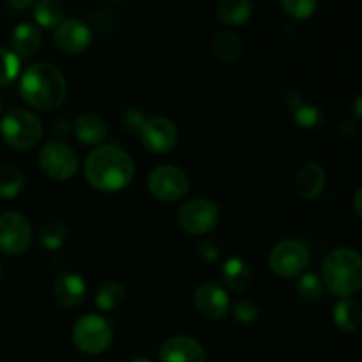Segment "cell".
Masks as SVG:
<instances>
[{
	"instance_id": "d4e9b609",
	"label": "cell",
	"mask_w": 362,
	"mask_h": 362,
	"mask_svg": "<svg viewBox=\"0 0 362 362\" xmlns=\"http://www.w3.org/2000/svg\"><path fill=\"white\" fill-rule=\"evenodd\" d=\"M34 20L42 28H57L64 21V7L59 0H39L34 7Z\"/></svg>"
},
{
	"instance_id": "cb8c5ba5",
	"label": "cell",
	"mask_w": 362,
	"mask_h": 362,
	"mask_svg": "<svg viewBox=\"0 0 362 362\" xmlns=\"http://www.w3.org/2000/svg\"><path fill=\"white\" fill-rule=\"evenodd\" d=\"M25 173L18 166H0V198L13 200L23 191Z\"/></svg>"
},
{
	"instance_id": "4fadbf2b",
	"label": "cell",
	"mask_w": 362,
	"mask_h": 362,
	"mask_svg": "<svg viewBox=\"0 0 362 362\" xmlns=\"http://www.w3.org/2000/svg\"><path fill=\"white\" fill-rule=\"evenodd\" d=\"M207 354L191 336H173L163 343L159 350V361L161 362H205Z\"/></svg>"
},
{
	"instance_id": "ffe728a7",
	"label": "cell",
	"mask_w": 362,
	"mask_h": 362,
	"mask_svg": "<svg viewBox=\"0 0 362 362\" xmlns=\"http://www.w3.org/2000/svg\"><path fill=\"white\" fill-rule=\"evenodd\" d=\"M332 320L336 327L343 332H356L362 324L361 304L352 297H345L336 303L332 310Z\"/></svg>"
},
{
	"instance_id": "3957f363",
	"label": "cell",
	"mask_w": 362,
	"mask_h": 362,
	"mask_svg": "<svg viewBox=\"0 0 362 362\" xmlns=\"http://www.w3.org/2000/svg\"><path fill=\"white\" fill-rule=\"evenodd\" d=\"M322 281L339 299L356 296L362 286V258L352 247H338L325 257Z\"/></svg>"
},
{
	"instance_id": "7c38bea8",
	"label": "cell",
	"mask_w": 362,
	"mask_h": 362,
	"mask_svg": "<svg viewBox=\"0 0 362 362\" xmlns=\"http://www.w3.org/2000/svg\"><path fill=\"white\" fill-rule=\"evenodd\" d=\"M194 310L207 320H221L230 311V297L223 286L204 283L193 296Z\"/></svg>"
},
{
	"instance_id": "52a82bcc",
	"label": "cell",
	"mask_w": 362,
	"mask_h": 362,
	"mask_svg": "<svg viewBox=\"0 0 362 362\" xmlns=\"http://www.w3.org/2000/svg\"><path fill=\"white\" fill-rule=\"evenodd\" d=\"M147 187L152 197L165 204L182 200L189 191V179L179 166L159 165L148 173Z\"/></svg>"
},
{
	"instance_id": "603a6c76",
	"label": "cell",
	"mask_w": 362,
	"mask_h": 362,
	"mask_svg": "<svg viewBox=\"0 0 362 362\" xmlns=\"http://www.w3.org/2000/svg\"><path fill=\"white\" fill-rule=\"evenodd\" d=\"M126 303V288L117 279H108L95 292V306L101 311H117Z\"/></svg>"
},
{
	"instance_id": "d590c367",
	"label": "cell",
	"mask_w": 362,
	"mask_h": 362,
	"mask_svg": "<svg viewBox=\"0 0 362 362\" xmlns=\"http://www.w3.org/2000/svg\"><path fill=\"white\" fill-rule=\"evenodd\" d=\"M361 198H362V189H357V193H356V212H357V216H362V212H361Z\"/></svg>"
},
{
	"instance_id": "d6986e66",
	"label": "cell",
	"mask_w": 362,
	"mask_h": 362,
	"mask_svg": "<svg viewBox=\"0 0 362 362\" xmlns=\"http://www.w3.org/2000/svg\"><path fill=\"white\" fill-rule=\"evenodd\" d=\"M11 45H13V53L18 59H27L32 57L41 46V32L35 25L32 23H20L13 30V37H11Z\"/></svg>"
},
{
	"instance_id": "44dd1931",
	"label": "cell",
	"mask_w": 362,
	"mask_h": 362,
	"mask_svg": "<svg viewBox=\"0 0 362 362\" xmlns=\"http://www.w3.org/2000/svg\"><path fill=\"white\" fill-rule=\"evenodd\" d=\"M253 14L251 0H219L218 18L228 27H240Z\"/></svg>"
},
{
	"instance_id": "30bf717a",
	"label": "cell",
	"mask_w": 362,
	"mask_h": 362,
	"mask_svg": "<svg viewBox=\"0 0 362 362\" xmlns=\"http://www.w3.org/2000/svg\"><path fill=\"white\" fill-rule=\"evenodd\" d=\"M34 239L30 221L20 212L0 216V251L9 257H20L28 251Z\"/></svg>"
},
{
	"instance_id": "6da1fadb",
	"label": "cell",
	"mask_w": 362,
	"mask_h": 362,
	"mask_svg": "<svg viewBox=\"0 0 362 362\" xmlns=\"http://www.w3.org/2000/svg\"><path fill=\"white\" fill-rule=\"evenodd\" d=\"M85 179L88 186L103 193H115L134 179V161L119 145H98L85 159Z\"/></svg>"
},
{
	"instance_id": "2e32d148",
	"label": "cell",
	"mask_w": 362,
	"mask_h": 362,
	"mask_svg": "<svg viewBox=\"0 0 362 362\" xmlns=\"http://www.w3.org/2000/svg\"><path fill=\"white\" fill-rule=\"evenodd\" d=\"M327 173L318 163H306L296 175V189L304 200H317L325 189Z\"/></svg>"
},
{
	"instance_id": "e575fe53",
	"label": "cell",
	"mask_w": 362,
	"mask_h": 362,
	"mask_svg": "<svg viewBox=\"0 0 362 362\" xmlns=\"http://www.w3.org/2000/svg\"><path fill=\"white\" fill-rule=\"evenodd\" d=\"M354 115H356L357 120L362 119V113H361V95H357L356 103H354Z\"/></svg>"
},
{
	"instance_id": "f35d334b",
	"label": "cell",
	"mask_w": 362,
	"mask_h": 362,
	"mask_svg": "<svg viewBox=\"0 0 362 362\" xmlns=\"http://www.w3.org/2000/svg\"><path fill=\"white\" fill-rule=\"evenodd\" d=\"M0 279H2V265H0Z\"/></svg>"
},
{
	"instance_id": "9a60e30c",
	"label": "cell",
	"mask_w": 362,
	"mask_h": 362,
	"mask_svg": "<svg viewBox=\"0 0 362 362\" xmlns=\"http://www.w3.org/2000/svg\"><path fill=\"white\" fill-rule=\"evenodd\" d=\"M52 292L57 303L62 308H78L87 296V285L80 274L67 272L55 279Z\"/></svg>"
},
{
	"instance_id": "83f0119b",
	"label": "cell",
	"mask_w": 362,
	"mask_h": 362,
	"mask_svg": "<svg viewBox=\"0 0 362 362\" xmlns=\"http://www.w3.org/2000/svg\"><path fill=\"white\" fill-rule=\"evenodd\" d=\"M18 73H20V59L9 49L0 48V88L13 83Z\"/></svg>"
},
{
	"instance_id": "8fae6325",
	"label": "cell",
	"mask_w": 362,
	"mask_h": 362,
	"mask_svg": "<svg viewBox=\"0 0 362 362\" xmlns=\"http://www.w3.org/2000/svg\"><path fill=\"white\" fill-rule=\"evenodd\" d=\"M140 140L148 152L156 156L168 154L179 141L177 126L166 117H151L145 119L140 127Z\"/></svg>"
},
{
	"instance_id": "277c9868",
	"label": "cell",
	"mask_w": 362,
	"mask_h": 362,
	"mask_svg": "<svg viewBox=\"0 0 362 362\" xmlns=\"http://www.w3.org/2000/svg\"><path fill=\"white\" fill-rule=\"evenodd\" d=\"M0 134L11 148L28 151L41 141L42 122L27 110H13L0 122Z\"/></svg>"
},
{
	"instance_id": "4316f807",
	"label": "cell",
	"mask_w": 362,
	"mask_h": 362,
	"mask_svg": "<svg viewBox=\"0 0 362 362\" xmlns=\"http://www.w3.org/2000/svg\"><path fill=\"white\" fill-rule=\"evenodd\" d=\"M292 115L293 120H296L300 127H308V129L317 127L318 124H322V120H324L322 110L318 108L317 105H313V103L300 101L299 105H296L292 108Z\"/></svg>"
},
{
	"instance_id": "9c48e42d",
	"label": "cell",
	"mask_w": 362,
	"mask_h": 362,
	"mask_svg": "<svg viewBox=\"0 0 362 362\" xmlns=\"http://www.w3.org/2000/svg\"><path fill=\"white\" fill-rule=\"evenodd\" d=\"M219 221V207L207 198H193L177 211V225L189 235H207Z\"/></svg>"
},
{
	"instance_id": "e0dca14e",
	"label": "cell",
	"mask_w": 362,
	"mask_h": 362,
	"mask_svg": "<svg viewBox=\"0 0 362 362\" xmlns=\"http://www.w3.org/2000/svg\"><path fill=\"white\" fill-rule=\"evenodd\" d=\"M221 281L226 288L233 290V292H244L250 288L251 279H253V271H251L250 264L239 257H232L223 264L221 271Z\"/></svg>"
},
{
	"instance_id": "8d00e7d4",
	"label": "cell",
	"mask_w": 362,
	"mask_h": 362,
	"mask_svg": "<svg viewBox=\"0 0 362 362\" xmlns=\"http://www.w3.org/2000/svg\"><path fill=\"white\" fill-rule=\"evenodd\" d=\"M129 362H152L151 359H145V357H138V359H133V361H129Z\"/></svg>"
},
{
	"instance_id": "484cf974",
	"label": "cell",
	"mask_w": 362,
	"mask_h": 362,
	"mask_svg": "<svg viewBox=\"0 0 362 362\" xmlns=\"http://www.w3.org/2000/svg\"><path fill=\"white\" fill-rule=\"evenodd\" d=\"M37 239L45 250H60L67 240V228L60 221L45 223V225L39 228Z\"/></svg>"
},
{
	"instance_id": "ac0fdd59",
	"label": "cell",
	"mask_w": 362,
	"mask_h": 362,
	"mask_svg": "<svg viewBox=\"0 0 362 362\" xmlns=\"http://www.w3.org/2000/svg\"><path fill=\"white\" fill-rule=\"evenodd\" d=\"M74 134L83 145H99L108 136V126L95 113H81L74 122Z\"/></svg>"
},
{
	"instance_id": "74e56055",
	"label": "cell",
	"mask_w": 362,
	"mask_h": 362,
	"mask_svg": "<svg viewBox=\"0 0 362 362\" xmlns=\"http://www.w3.org/2000/svg\"><path fill=\"white\" fill-rule=\"evenodd\" d=\"M2 108H4V105H2V99H0V112H2Z\"/></svg>"
},
{
	"instance_id": "836d02e7",
	"label": "cell",
	"mask_w": 362,
	"mask_h": 362,
	"mask_svg": "<svg viewBox=\"0 0 362 362\" xmlns=\"http://www.w3.org/2000/svg\"><path fill=\"white\" fill-rule=\"evenodd\" d=\"M7 2L13 7H16V9H27V7H30L35 0H7Z\"/></svg>"
},
{
	"instance_id": "ba28073f",
	"label": "cell",
	"mask_w": 362,
	"mask_h": 362,
	"mask_svg": "<svg viewBox=\"0 0 362 362\" xmlns=\"http://www.w3.org/2000/svg\"><path fill=\"white\" fill-rule=\"evenodd\" d=\"M310 262L306 244L299 239H283L276 244L269 255V267L278 278L290 279L303 274Z\"/></svg>"
},
{
	"instance_id": "1f68e13d",
	"label": "cell",
	"mask_w": 362,
	"mask_h": 362,
	"mask_svg": "<svg viewBox=\"0 0 362 362\" xmlns=\"http://www.w3.org/2000/svg\"><path fill=\"white\" fill-rule=\"evenodd\" d=\"M144 122H145V117L140 110H127V112H124L122 119H120L122 129L129 134L138 133Z\"/></svg>"
},
{
	"instance_id": "5bb4252c",
	"label": "cell",
	"mask_w": 362,
	"mask_h": 362,
	"mask_svg": "<svg viewBox=\"0 0 362 362\" xmlns=\"http://www.w3.org/2000/svg\"><path fill=\"white\" fill-rule=\"evenodd\" d=\"M92 42V32L85 23L78 20H64L55 28V45L64 53L76 55L85 52Z\"/></svg>"
},
{
	"instance_id": "8992f818",
	"label": "cell",
	"mask_w": 362,
	"mask_h": 362,
	"mask_svg": "<svg viewBox=\"0 0 362 362\" xmlns=\"http://www.w3.org/2000/svg\"><path fill=\"white\" fill-rule=\"evenodd\" d=\"M37 161L42 173L59 182L73 179L80 166L76 152L69 145L59 140L46 141L39 151Z\"/></svg>"
},
{
	"instance_id": "d6a6232c",
	"label": "cell",
	"mask_w": 362,
	"mask_h": 362,
	"mask_svg": "<svg viewBox=\"0 0 362 362\" xmlns=\"http://www.w3.org/2000/svg\"><path fill=\"white\" fill-rule=\"evenodd\" d=\"M198 255H200L205 262H214L218 260L219 251L212 243H202L200 247H198Z\"/></svg>"
},
{
	"instance_id": "5b68a950",
	"label": "cell",
	"mask_w": 362,
	"mask_h": 362,
	"mask_svg": "<svg viewBox=\"0 0 362 362\" xmlns=\"http://www.w3.org/2000/svg\"><path fill=\"white\" fill-rule=\"evenodd\" d=\"M112 325L101 315H83L73 327V341L80 352L99 356L112 345Z\"/></svg>"
},
{
	"instance_id": "7402d4cb",
	"label": "cell",
	"mask_w": 362,
	"mask_h": 362,
	"mask_svg": "<svg viewBox=\"0 0 362 362\" xmlns=\"http://www.w3.org/2000/svg\"><path fill=\"white\" fill-rule=\"evenodd\" d=\"M211 46L216 59L225 64L237 62L240 59V55H243V42H240L239 35L230 30L218 32L214 35V39H212Z\"/></svg>"
},
{
	"instance_id": "4dcf8cb0",
	"label": "cell",
	"mask_w": 362,
	"mask_h": 362,
	"mask_svg": "<svg viewBox=\"0 0 362 362\" xmlns=\"http://www.w3.org/2000/svg\"><path fill=\"white\" fill-rule=\"evenodd\" d=\"M233 318L237 322H240L243 325H251L260 318V308L255 300L251 299H243L239 303H235L233 306Z\"/></svg>"
},
{
	"instance_id": "7a4b0ae2",
	"label": "cell",
	"mask_w": 362,
	"mask_h": 362,
	"mask_svg": "<svg viewBox=\"0 0 362 362\" xmlns=\"http://www.w3.org/2000/svg\"><path fill=\"white\" fill-rule=\"evenodd\" d=\"M20 94L25 103L34 110L52 112L59 108L66 99V78L53 64H32L20 78Z\"/></svg>"
},
{
	"instance_id": "f546056e",
	"label": "cell",
	"mask_w": 362,
	"mask_h": 362,
	"mask_svg": "<svg viewBox=\"0 0 362 362\" xmlns=\"http://www.w3.org/2000/svg\"><path fill=\"white\" fill-rule=\"evenodd\" d=\"M318 0H281V7L293 20H308L315 14Z\"/></svg>"
},
{
	"instance_id": "f1b7e54d",
	"label": "cell",
	"mask_w": 362,
	"mask_h": 362,
	"mask_svg": "<svg viewBox=\"0 0 362 362\" xmlns=\"http://www.w3.org/2000/svg\"><path fill=\"white\" fill-rule=\"evenodd\" d=\"M297 293L306 300H317L324 293V281L320 276L306 272L300 276L299 283H297Z\"/></svg>"
}]
</instances>
